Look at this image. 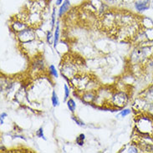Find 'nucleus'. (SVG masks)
Wrapping results in <instances>:
<instances>
[{"label":"nucleus","mask_w":153,"mask_h":153,"mask_svg":"<svg viewBox=\"0 0 153 153\" xmlns=\"http://www.w3.org/2000/svg\"><path fill=\"white\" fill-rule=\"evenodd\" d=\"M134 120L138 132L153 137V115L147 111H140Z\"/></svg>","instance_id":"1"},{"label":"nucleus","mask_w":153,"mask_h":153,"mask_svg":"<svg viewBox=\"0 0 153 153\" xmlns=\"http://www.w3.org/2000/svg\"><path fill=\"white\" fill-rule=\"evenodd\" d=\"M153 48L152 46L148 45H141L137 46V48L130 56V59L132 65H144L149 62L152 59Z\"/></svg>","instance_id":"2"},{"label":"nucleus","mask_w":153,"mask_h":153,"mask_svg":"<svg viewBox=\"0 0 153 153\" xmlns=\"http://www.w3.org/2000/svg\"><path fill=\"white\" fill-rule=\"evenodd\" d=\"M66 57V56H65ZM79 64L76 60V59H72L71 57H66L62 60L60 65V71L64 76L68 79H72L75 75H77L80 71L79 70Z\"/></svg>","instance_id":"3"},{"label":"nucleus","mask_w":153,"mask_h":153,"mask_svg":"<svg viewBox=\"0 0 153 153\" xmlns=\"http://www.w3.org/2000/svg\"><path fill=\"white\" fill-rule=\"evenodd\" d=\"M16 37L19 44H25V43L33 41L36 39V31L35 29L28 27L27 29L17 33Z\"/></svg>","instance_id":"4"},{"label":"nucleus","mask_w":153,"mask_h":153,"mask_svg":"<svg viewBox=\"0 0 153 153\" xmlns=\"http://www.w3.org/2000/svg\"><path fill=\"white\" fill-rule=\"evenodd\" d=\"M128 95L124 91H116L112 96L111 106L116 108L124 107L128 102Z\"/></svg>","instance_id":"5"},{"label":"nucleus","mask_w":153,"mask_h":153,"mask_svg":"<svg viewBox=\"0 0 153 153\" xmlns=\"http://www.w3.org/2000/svg\"><path fill=\"white\" fill-rule=\"evenodd\" d=\"M142 99L146 103H152L153 102V85L149 86L146 90L141 92L138 96Z\"/></svg>","instance_id":"6"},{"label":"nucleus","mask_w":153,"mask_h":153,"mask_svg":"<svg viewBox=\"0 0 153 153\" xmlns=\"http://www.w3.org/2000/svg\"><path fill=\"white\" fill-rule=\"evenodd\" d=\"M28 27H29V25H27L25 21L19 19V18H16V19L11 24V29L13 31H15L16 33H19V32L22 31V30L27 29Z\"/></svg>","instance_id":"7"},{"label":"nucleus","mask_w":153,"mask_h":153,"mask_svg":"<svg viewBox=\"0 0 153 153\" xmlns=\"http://www.w3.org/2000/svg\"><path fill=\"white\" fill-rule=\"evenodd\" d=\"M135 8L138 12H143L151 7V0H136L134 3Z\"/></svg>","instance_id":"8"},{"label":"nucleus","mask_w":153,"mask_h":153,"mask_svg":"<svg viewBox=\"0 0 153 153\" xmlns=\"http://www.w3.org/2000/svg\"><path fill=\"white\" fill-rule=\"evenodd\" d=\"M98 90H92V91H86L81 92V98L86 103H93L95 99Z\"/></svg>","instance_id":"9"},{"label":"nucleus","mask_w":153,"mask_h":153,"mask_svg":"<svg viewBox=\"0 0 153 153\" xmlns=\"http://www.w3.org/2000/svg\"><path fill=\"white\" fill-rule=\"evenodd\" d=\"M70 8H71V2H70V0H65L63 2V4L60 5L59 9V17L61 18V17L64 16L70 10Z\"/></svg>","instance_id":"10"},{"label":"nucleus","mask_w":153,"mask_h":153,"mask_svg":"<svg viewBox=\"0 0 153 153\" xmlns=\"http://www.w3.org/2000/svg\"><path fill=\"white\" fill-rule=\"evenodd\" d=\"M139 152V148L137 147V145H135L134 143H131V144H127L126 145L120 150V152Z\"/></svg>","instance_id":"11"},{"label":"nucleus","mask_w":153,"mask_h":153,"mask_svg":"<svg viewBox=\"0 0 153 153\" xmlns=\"http://www.w3.org/2000/svg\"><path fill=\"white\" fill-rule=\"evenodd\" d=\"M141 25L143 29H152V28H153L152 20L148 17H141Z\"/></svg>","instance_id":"12"},{"label":"nucleus","mask_w":153,"mask_h":153,"mask_svg":"<svg viewBox=\"0 0 153 153\" xmlns=\"http://www.w3.org/2000/svg\"><path fill=\"white\" fill-rule=\"evenodd\" d=\"M59 39V22L56 25V28H55V31H54V48H56V46L58 45Z\"/></svg>","instance_id":"13"},{"label":"nucleus","mask_w":153,"mask_h":153,"mask_svg":"<svg viewBox=\"0 0 153 153\" xmlns=\"http://www.w3.org/2000/svg\"><path fill=\"white\" fill-rule=\"evenodd\" d=\"M66 103L67 106L69 108V110H70L72 113H74L75 111V109H76V104H75V100L72 99V98H69V99L67 100Z\"/></svg>","instance_id":"14"},{"label":"nucleus","mask_w":153,"mask_h":153,"mask_svg":"<svg viewBox=\"0 0 153 153\" xmlns=\"http://www.w3.org/2000/svg\"><path fill=\"white\" fill-rule=\"evenodd\" d=\"M51 101H52V104H53V106L54 107H56L59 105V97L56 92L54 91H53L52 92V95H51Z\"/></svg>","instance_id":"15"},{"label":"nucleus","mask_w":153,"mask_h":153,"mask_svg":"<svg viewBox=\"0 0 153 153\" xmlns=\"http://www.w3.org/2000/svg\"><path fill=\"white\" fill-rule=\"evenodd\" d=\"M55 18H56V8L55 7H54L52 15H51V29H54V26H55Z\"/></svg>","instance_id":"16"},{"label":"nucleus","mask_w":153,"mask_h":153,"mask_svg":"<svg viewBox=\"0 0 153 153\" xmlns=\"http://www.w3.org/2000/svg\"><path fill=\"white\" fill-rule=\"evenodd\" d=\"M49 72H50V74L52 76H54L55 78L58 77V73H57V71H56L54 65H50V66H49Z\"/></svg>","instance_id":"17"},{"label":"nucleus","mask_w":153,"mask_h":153,"mask_svg":"<svg viewBox=\"0 0 153 153\" xmlns=\"http://www.w3.org/2000/svg\"><path fill=\"white\" fill-rule=\"evenodd\" d=\"M85 134H80L77 138H76V143L79 146H83L84 145V142H85Z\"/></svg>","instance_id":"18"},{"label":"nucleus","mask_w":153,"mask_h":153,"mask_svg":"<svg viewBox=\"0 0 153 153\" xmlns=\"http://www.w3.org/2000/svg\"><path fill=\"white\" fill-rule=\"evenodd\" d=\"M70 94H71V91H70L69 87L67 86V85H65V98H64L65 101H67V100L70 98Z\"/></svg>","instance_id":"19"},{"label":"nucleus","mask_w":153,"mask_h":153,"mask_svg":"<svg viewBox=\"0 0 153 153\" xmlns=\"http://www.w3.org/2000/svg\"><path fill=\"white\" fill-rule=\"evenodd\" d=\"M36 136L39 138H43L44 140H46L45 137V134H44V129L40 127V128L38 130L36 131Z\"/></svg>","instance_id":"20"},{"label":"nucleus","mask_w":153,"mask_h":153,"mask_svg":"<svg viewBox=\"0 0 153 153\" xmlns=\"http://www.w3.org/2000/svg\"><path fill=\"white\" fill-rule=\"evenodd\" d=\"M54 39V36H53V34L51 33V31H48V33H47V35H46V40H47V43L50 45L51 44V39Z\"/></svg>","instance_id":"21"},{"label":"nucleus","mask_w":153,"mask_h":153,"mask_svg":"<svg viewBox=\"0 0 153 153\" xmlns=\"http://www.w3.org/2000/svg\"><path fill=\"white\" fill-rule=\"evenodd\" d=\"M131 113V110L130 109H124L123 111H121L119 114V116H122V117H125V116H128L129 114Z\"/></svg>","instance_id":"22"},{"label":"nucleus","mask_w":153,"mask_h":153,"mask_svg":"<svg viewBox=\"0 0 153 153\" xmlns=\"http://www.w3.org/2000/svg\"><path fill=\"white\" fill-rule=\"evenodd\" d=\"M73 120H75V122H76V123H77L79 126H85L84 122H83V121H81V120H79V119H78V117H76V116H73Z\"/></svg>","instance_id":"23"},{"label":"nucleus","mask_w":153,"mask_h":153,"mask_svg":"<svg viewBox=\"0 0 153 153\" xmlns=\"http://www.w3.org/2000/svg\"><path fill=\"white\" fill-rule=\"evenodd\" d=\"M7 116H8V115H7V113L3 112V113L1 114V116H0V120H4V118H5V117H6Z\"/></svg>","instance_id":"24"},{"label":"nucleus","mask_w":153,"mask_h":153,"mask_svg":"<svg viewBox=\"0 0 153 153\" xmlns=\"http://www.w3.org/2000/svg\"><path fill=\"white\" fill-rule=\"evenodd\" d=\"M64 1H65V0H56L55 4H56L57 6H59V5H61V4H62V3L64 2Z\"/></svg>","instance_id":"25"},{"label":"nucleus","mask_w":153,"mask_h":153,"mask_svg":"<svg viewBox=\"0 0 153 153\" xmlns=\"http://www.w3.org/2000/svg\"><path fill=\"white\" fill-rule=\"evenodd\" d=\"M152 59H153V52H152Z\"/></svg>","instance_id":"26"}]
</instances>
